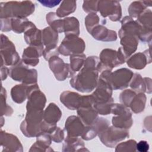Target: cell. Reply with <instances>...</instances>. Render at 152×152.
I'll return each instance as SVG.
<instances>
[{
  "label": "cell",
  "instance_id": "cell-20",
  "mask_svg": "<svg viewBox=\"0 0 152 152\" xmlns=\"http://www.w3.org/2000/svg\"><path fill=\"white\" fill-rule=\"evenodd\" d=\"M85 58V55L83 54L71 56V69L73 72L78 71L81 68Z\"/></svg>",
  "mask_w": 152,
  "mask_h": 152
},
{
  "label": "cell",
  "instance_id": "cell-14",
  "mask_svg": "<svg viewBox=\"0 0 152 152\" xmlns=\"http://www.w3.org/2000/svg\"><path fill=\"white\" fill-rule=\"evenodd\" d=\"M64 31L67 36L79 34V23L75 17H69L63 20Z\"/></svg>",
  "mask_w": 152,
  "mask_h": 152
},
{
  "label": "cell",
  "instance_id": "cell-15",
  "mask_svg": "<svg viewBox=\"0 0 152 152\" xmlns=\"http://www.w3.org/2000/svg\"><path fill=\"white\" fill-rule=\"evenodd\" d=\"M148 59L145 56V53H138L128 60V65L133 68L141 69L144 68L147 64Z\"/></svg>",
  "mask_w": 152,
  "mask_h": 152
},
{
  "label": "cell",
  "instance_id": "cell-17",
  "mask_svg": "<svg viewBox=\"0 0 152 152\" xmlns=\"http://www.w3.org/2000/svg\"><path fill=\"white\" fill-rule=\"evenodd\" d=\"M28 89L26 85H17L12 88L11 96L13 100L18 103H21L25 100L27 96Z\"/></svg>",
  "mask_w": 152,
  "mask_h": 152
},
{
  "label": "cell",
  "instance_id": "cell-8",
  "mask_svg": "<svg viewBox=\"0 0 152 152\" xmlns=\"http://www.w3.org/2000/svg\"><path fill=\"white\" fill-rule=\"evenodd\" d=\"M81 100L82 96L74 92L65 91L61 96V102L68 108L72 110L77 109L80 107Z\"/></svg>",
  "mask_w": 152,
  "mask_h": 152
},
{
  "label": "cell",
  "instance_id": "cell-23",
  "mask_svg": "<svg viewBox=\"0 0 152 152\" xmlns=\"http://www.w3.org/2000/svg\"><path fill=\"white\" fill-rule=\"evenodd\" d=\"M135 96V93L134 91H132L131 90H126L121 94L120 99L121 102H122L124 105L129 106V104Z\"/></svg>",
  "mask_w": 152,
  "mask_h": 152
},
{
  "label": "cell",
  "instance_id": "cell-7",
  "mask_svg": "<svg viewBox=\"0 0 152 152\" xmlns=\"http://www.w3.org/2000/svg\"><path fill=\"white\" fill-rule=\"evenodd\" d=\"M85 128L80 118L74 116L69 117L65 123V129L69 137L81 135Z\"/></svg>",
  "mask_w": 152,
  "mask_h": 152
},
{
  "label": "cell",
  "instance_id": "cell-2",
  "mask_svg": "<svg viewBox=\"0 0 152 152\" xmlns=\"http://www.w3.org/2000/svg\"><path fill=\"white\" fill-rule=\"evenodd\" d=\"M4 5H1V12L4 11L5 18H25L31 14L35 9L34 3L30 1H10Z\"/></svg>",
  "mask_w": 152,
  "mask_h": 152
},
{
  "label": "cell",
  "instance_id": "cell-6",
  "mask_svg": "<svg viewBox=\"0 0 152 152\" xmlns=\"http://www.w3.org/2000/svg\"><path fill=\"white\" fill-rule=\"evenodd\" d=\"M49 66L53 72L56 78L60 81L65 80L69 73L73 75V72L69 65L65 64L64 61L58 56H53L49 61Z\"/></svg>",
  "mask_w": 152,
  "mask_h": 152
},
{
  "label": "cell",
  "instance_id": "cell-25",
  "mask_svg": "<svg viewBox=\"0 0 152 152\" xmlns=\"http://www.w3.org/2000/svg\"><path fill=\"white\" fill-rule=\"evenodd\" d=\"M137 149L141 152H145L149 148V144L146 141H140L137 144Z\"/></svg>",
  "mask_w": 152,
  "mask_h": 152
},
{
  "label": "cell",
  "instance_id": "cell-4",
  "mask_svg": "<svg viewBox=\"0 0 152 152\" xmlns=\"http://www.w3.org/2000/svg\"><path fill=\"white\" fill-rule=\"evenodd\" d=\"M84 48V42L81 39L77 37L75 35H69L61 44L59 51L64 55H68L72 53H82Z\"/></svg>",
  "mask_w": 152,
  "mask_h": 152
},
{
  "label": "cell",
  "instance_id": "cell-19",
  "mask_svg": "<svg viewBox=\"0 0 152 152\" xmlns=\"http://www.w3.org/2000/svg\"><path fill=\"white\" fill-rule=\"evenodd\" d=\"M137 21L141 28L151 30V11L145 10L137 17Z\"/></svg>",
  "mask_w": 152,
  "mask_h": 152
},
{
  "label": "cell",
  "instance_id": "cell-24",
  "mask_svg": "<svg viewBox=\"0 0 152 152\" xmlns=\"http://www.w3.org/2000/svg\"><path fill=\"white\" fill-rule=\"evenodd\" d=\"M98 2L97 1H84L83 5L84 11L95 14L98 11Z\"/></svg>",
  "mask_w": 152,
  "mask_h": 152
},
{
  "label": "cell",
  "instance_id": "cell-9",
  "mask_svg": "<svg viewBox=\"0 0 152 152\" xmlns=\"http://www.w3.org/2000/svg\"><path fill=\"white\" fill-rule=\"evenodd\" d=\"M42 40L46 46L45 51L54 50L58 42V32L49 27L45 28L42 32Z\"/></svg>",
  "mask_w": 152,
  "mask_h": 152
},
{
  "label": "cell",
  "instance_id": "cell-12",
  "mask_svg": "<svg viewBox=\"0 0 152 152\" xmlns=\"http://www.w3.org/2000/svg\"><path fill=\"white\" fill-rule=\"evenodd\" d=\"M61 116V112L54 103H50L43 116L45 121L50 124L55 125Z\"/></svg>",
  "mask_w": 152,
  "mask_h": 152
},
{
  "label": "cell",
  "instance_id": "cell-1",
  "mask_svg": "<svg viewBox=\"0 0 152 152\" xmlns=\"http://www.w3.org/2000/svg\"><path fill=\"white\" fill-rule=\"evenodd\" d=\"M97 76L96 68L84 65L77 75L73 76L70 83L72 87L80 91L89 92L96 86Z\"/></svg>",
  "mask_w": 152,
  "mask_h": 152
},
{
  "label": "cell",
  "instance_id": "cell-26",
  "mask_svg": "<svg viewBox=\"0 0 152 152\" xmlns=\"http://www.w3.org/2000/svg\"><path fill=\"white\" fill-rule=\"evenodd\" d=\"M39 2L41 3L42 5L48 7H54L61 2L60 1H39Z\"/></svg>",
  "mask_w": 152,
  "mask_h": 152
},
{
  "label": "cell",
  "instance_id": "cell-16",
  "mask_svg": "<svg viewBox=\"0 0 152 152\" xmlns=\"http://www.w3.org/2000/svg\"><path fill=\"white\" fill-rule=\"evenodd\" d=\"M76 1H63L56 10V15L59 17H65L73 12L76 8Z\"/></svg>",
  "mask_w": 152,
  "mask_h": 152
},
{
  "label": "cell",
  "instance_id": "cell-5",
  "mask_svg": "<svg viewBox=\"0 0 152 152\" xmlns=\"http://www.w3.org/2000/svg\"><path fill=\"white\" fill-rule=\"evenodd\" d=\"M98 10L103 17L109 16L114 21H118L121 17V7L118 1H99Z\"/></svg>",
  "mask_w": 152,
  "mask_h": 152
},
{
  "label": "cell",
  "instance_id": "cell-21",
  "mask_svg": "<svg viewBox=\"0 0 152 152\" xmlns=\"http://www.w3.org/2000/svg\"><path fill=\"white\" fill-rule=\"evenodd\" d=\"M134 79L131 83V87L134 90H136L137 91H138L140 92L146 91V84L143 83V80L141 75L138 74H135L134 75Z\"/></svg>",
  "mask_w": 152,
  "mask_h": 152
},
{
  "label": "cell",
  "instance_id": "cell-11",
  "mask_svg": "<svg viewBox=\"0 0 152 152\" xmlns=\"http://www.w3.org/2000/svg\"><path fill=\"white\" fill-rule=\"evenodd\" d=\"M138 37L132 35H125L121 37V44L124 46V52L126 57L129 56L137 49L138 45Z\"/></svg>",
  "mask_w": 152,
  "mask_h": 152
},
{
  "label": "cell",
  "instance_id": "cell-3",
  "mask_svg": "<svg viewBox=\"0 0 152 152\" xmlns=\"http://www.w3.org/2000/svg\"><path fill=\"white\" fill-rule=\"evenodd\" d=\"M132 75L131 71L122 68L113 73L104 72L101 75L100 79L107 82L113 89H122L128 86Z\"/></svg>",
  "mask_w": 152,
  "mask_h": 152
},
{
  "label": "cell",
  "instance_id": "cell-10",
  "mask_svg": "<svg viewBox=\"0 0 152 152\" xmlns=\"http://www.w3.org/2000/svg\"><path fill=\"white\" fill-rule=\"evenodd\" d=\"M43 54V50L32 46L26 49L23 54V60L25 64L35 66L39 63V56Z\"/></svg>",
  "mask_w": 152,
  "mask_h": 152
},
{
  "label": "cell",
  "instance_id": "cell-22",
  "mask_svg": "<svg viewBox=\"0 0 152 152\" xmlns=\"http://www.w3.org/2000/svg\"><path fill=\"white\" fill-rule=\"evenodd\" d=\"M99 17L94 13L88 14L85 20V23L87 30L90 33L93 27H95L99 22Z\"/></svg>",
  "mask_w": 152,
  "mask_h": 152
},
{
  "label": "cell",
  "instance_id": "cell-13",
  "mask_svg": "<svg viewBox=\"0 0 152 152\" xmlns=\"http://www.w3.org/2000/svg\"><path fill=\"white\" fill-rule=\"evenodd\" d=\"M151 1H134L132 2L129 7V13L130 15L133 17H138L142 12L145 10L147 7H151Z\"/></svg>",
  "mask_w": 152,
  "mask_h": 152
},
{
  "label": "cell",
  "instance_id": "cell-18",
  "mask_svg": "<svg viewBox=\"0 0 152 152\" xmlns=\"http://www.w3.org/2000/svg\"><path fill=\"white\" fill-rule=\"evenodd\" d=\"M146 97L144 93H140L135 95L131 102L129 106L132 111L135 113H140L142 112L145 107Z\"/></svg>",
  "mask_w": 152,
  "mask_h": 152
}]
</instances>
